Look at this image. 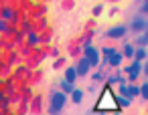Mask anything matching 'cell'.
I'll return each instance as SVG.
<instances>
[{
  "instance_id": "cell-11",
  "label": "cell",
  "mask_w": 148,
  "mask_h": 115,
  "mask_svg": "<svg viewBox=\"0 0 148 115\" xmlns=\"http://www.w3.org/2000/svg\"><path fill=\"white\" fill-rule=\"evenodd\" d=\"M75 79H77V71H75V67H67V69H65V81H69V83L75 85Z\"/></svg>"
},
{
  "instance_id": "cell-5",
  "label": "cell",
  "mask_w": 148,
  "mask_h": 115,
  "mask_svg": "<svg viewBox=\"0 0 148 115\" xmlns=\"http://www.w3.org/2000/svg\"><path fill=\"white\" fill-rule=\"evenodd\" d=\"M128 34V26L126 24H118V26H112L106 30V37L108 39H124Z\"/></svg>"
},
{
  "instance_id": "cell-13",
  "label": "cell",
  "mask_w": 148,
  "mask_h": 115,
  "mask_svg": "<svg viewBox=\"0 0 148 115\" xmlns=\"http://www.w3.org/2000/svg\"><path fill=\"white\" fill-rule=\"evenodd\" d=\"M69 95H71V101H73V103H81V101H83V91H81V89H73Z\"/></svg>"
},
{
  "instance_id": "cell-18",
  "label": "cell",
  "mask_w": 148,
  "mask_h": 115,
  "mask_svg": "<svg viewBox=\"0 0 148 115\" xmlns=\"http://www.w3.org/2000/svg\"><path fill=\"white\" fill-rule=\"evenodd\" d=\"M101 10H103V6H101V4H97V6L93 8V16H99V14H101Z\"/></svg>"
},
{
  "instance_id": "cell-16",
  "label": "cell",
  "mask_w": 148,
  "mask_h": 115,
  "mask_svg": "<svg viewBox=\"0 0 148 115\" xmlns=\"http://www.w3.org/2000/svg\"><path fill=\"white\" fill-rule=\"evenodd\" d=\"M140 97H142L144 101H148V81L140 85Z\"/></svg>"
},
{
  "instance_id": "cell-7",
  "label": "cell",
  "mask_w": 148,
  "mask_h": 115,
  "mask_svg": "<svg viewBox=\"0 0 148 115\" xmlns=\"http://www.w3.org/2000/svg\"><path fill=\"white\" fill-rule=\"evenodd\" d=\"M75 71H77V77H85V75L91 71V65H89V61H87L85 57H81V59L77 61V65H75Z\"/></svg>"
},
{
  "instance_id": "cell-24",
  "label": "cell",
  "mask_w": 148,
  "mask_h": 115,
  "mask_svg": "<svg viewBox=\"0 0 148 115\" xmlns=\"http://www.w3.org/2000/svg\"><path fill=\"white\" fill-rule=\"evenodd\" d=\"M4 28H6V24H4L2 20H0V30H4Z\"/></svg>"
},
{
  "instance_id": "cell-2",
  "label": "cell",
  "mask_w": 148,
  "mask_h": 115,
  "mask_svg": "<svg viewBox=\"0 0 148 115\" xmlns=\"http://www.w3.org/2000/svg\"><path fill=\"white\" fill-rule=\"evenodd\" d=\"M126 73H128V83H136V79H138V75L142 73V61H136V59H132V63L124 69Z\"/></svg>"
},
{
  "instance_id": "cell-22",
  "label": "cell",
  "mask_w": 148,
  "mask_h": 115,
  "mask_svg": "<svg viewBox=\"0 0 148 115\" xmlns=\"http://www.w3.org/2000/svg\"><path fill=\"white\" fill-rule=\"evenodd\" d=\"M116 83H118V77H110L108 79V85H116Z\"/></svg>"
},
{
  "instance_id": "cell-19",
  "label": "cell",
  "mask_w": 148,
  "mask_h": 115,
  "mask_svg": "<svg viewBox=\"0 0 148 115\" xmlns=\"http://www.w3.org/2000/svg\"><path fill=\"white\" fill-rule=\"evenodd\" d=\"M142 73L148 77V59H146V61H142Z\"/></svg>"
},
{
  "instance_id": "cell-9",
  "label": "cell",
  "mask_w": 148,
  "mask_h": 115,
  "mask_svg": "<svg viewBox=\"0 0 148 115\" xmlns=\"http://www.w3.org/2000/svg\"><path fill=\"white\" fill-rule=\"evenodd\" d=\"M134 59H136V61H146V59H148V49H146V47H138V49L134 51Z\"/></svg>"
},
{
  "instance_id": "cell-20",
  "label": "cell",
  "mask_w": 148,
  "mask_h": 115,
  "mask_svg": "<svg viewBox=\"0 0 148 115\" xmlns=\"http://www.w3.org/2000/svg\"><path fill=\"white\" fill-rule=\"evenodd\" d=\"M140 12H142V14H148V2H144V4L140 6Z\"/></svg>"
},
{
  "instance_id": "cell-14",
  "label": "cell",
  "mask_w": 148,
  "mask_h": 115,
  "mask_svg": "<svg viewBox=\"0 0 148 115\" xmlns=\"http://www.w3.org/2000/svg\"><path fill=\"white\" fill-rule=\"evenodd\" d=\"M73 89H75V85H73V83H69V81H65V79L61 81V91H63L65 95H69Z\"/></svg>"
},
{
  "instance_id": "cell-25",
  "label": "cell",
  "mask_w": 148,
  "mask_h": 115,
  "mask_svg": "<svg viewBox=\"0 0 148 115\" xmlns=\"http://www.w3.org/2000/svg\"><path fill=\"white\" fill-rule=\"evenodd\" d=\"M144 2H148V0H144Z\"/></svg>"
},
{
  "instance_id": "cell-10",
  "label": "cell",
  "mask_w": 148,
  "mask_h": 115,
  "mask_svg": "<svg viewBox=\"0 0 148 115\" xmlns=\"http://www.w3.org/2000/svg\"><path fill=\"white\" fill-rule=\"evenodd\" d=\"M134 45H136V47H148V30L140 32V37L134 39Z\"/></svg>"
},
{
  "instance_id": "cell-17",
  "label": "cell",
  "mask_w": 148,
  "mask_h": 115,
  "mask_svg": "<svg viewBox=\"0 0 148 115\" xmlns=\"http://www.w3.org/2000/svg\"><path fill=\"white\" fill-rule=\"evenodd\" d=\"M116 51H118V49H114V47H103V49H101V53H103V57H106V59H108V57H112Z\"/></svg>"
},
{
  "instance_id": "cell-23",
  "label": "cell",
  "mask_w": 148,
  "mask_h": 115,
  "mask_svg": "<svg viewBox=\"0 0 148 115\" xmlns=\"http://www.w3.org/2000/svg\"><path fill=\"white\" fill-rule=\"evenodd\" d=\"M101 79H103L101 73H95V75H93V81H101Z\"/></svg>"
},
{
  "instance_id": "cell-21",
  "label": "cell",
  "mask_w": 148,
  "mask_h": 115,
  "mask_svg": "<svg viewBox=\"0 0 148 115\" xmlns=\"http://www.w3.org/2000/svg\"><path fill=\"white\" fill-rule=\"evenodd\" d=\"M2 16H4V18H10V16H12V10H8V8H6V10L2 12Z\"/></svg>"
},
{
  "instance_id": "cell-6",
  "label": "cell",
  "mask_w": 148,
  "mask_h": 115,
  "mask_svg": "<svg viewBox=\"0 0 148 115\" xmlns=\"http://www.w3.org/2000/svg\"><path fill=\"white\" fill-rule=\"evenodd\" d=\"M130 28H132L134 32H144V30H148V18H144V16L134 18V20L130 22Z\"/></svg>"
},
{
  "instance_id": "cell-4",
  "label": "cell",
  "mask_w": 148,
  "mask_h": 115,
  "mask_svg": "<svg viewBox=\"0 0 148 115\" xmlns=\"http://www.w3.org/2000/svg\"><path fill=\"white\" fill-rule=\"evenodd\" d=\"M120 93L128 99H134V97H140V87L134 85V83H130V85L124 83V85H120Z\"/></svg>"
},
{
  "instance_id": "cell-8",
  "label": "cell",
  "mask_w": 148,
  "mask_h": 115,
  "mask_svg": "<svg viewBox=\"0 0 148 115\" xmlns=\"http://www.w3.org/2000/svg\"><path fill=\"white\" fill-rule=\"evenodd\" d=\"M122 61H124V55L116 51L112 57H108V59H106V65H110V67H120V65H122Z\"/></svg>"
},
{
  "instance_id": "cell-3",
  "label": "cell",
  "mask_w": 148,
  "mask_h": 115,
  "mask_svg": "<svg viewBox=\"0 0 148 115\" xmlns=\"http://www.w3.org/2000/svg\"><path fill=\"white\" fill-rule=\"evenodd\" d=\"M83 57L89 61V65H91V67H97V65H99V51H97L95 47L85 45V47H83Z\"/></svg>"
},
{
  "instance_id": "cell-15",
  "label": "cell",
  "mask_w": 148,
  "mask_h": 115,
  "mask_svg": "<svg viewBox=\"0 0 148 115\" xmlns=\"http://www.w3.org/2000/svg\"><path fill=\"white\" fill-rule=\"evenodd\" d=\"M130 103H132V99H128V97H124V95L116 97V105H118V107H130Z\"/></svg>"
},
{
  "instance_id": "cell-12",
  "label": "cell",
  "mask_w": 148,
  "mask_h": 115,
  "mask_svg": "<svg viewBox=\"0 0 148 115\" xmlns=\"http://www.w3.org/2000/svg\"><path fill=\"white\" fill-rule=\"evenodd\" d=\"M122 55H124L126 59H134V45L126 43V45H124V49H122Z\"/></svg>"
},
{
  "instance_id": "cell-1",
  "label": "cell",
  "mask_w": 148,
  "mask_h": 115,
  "mask_svg": "<svg viewBox=\"0 0 148 115\" xmlns=\"http://www.w3.org/2000/svg\"><path fill=\"white\" fill-rule=\"evenodd\" d=\"M65 103H67V95H65L63 91H55V93H51L49 113H51V115H59V113H61V109L65 107Z\"/></svg>"
}]
</instances>
